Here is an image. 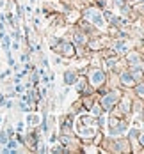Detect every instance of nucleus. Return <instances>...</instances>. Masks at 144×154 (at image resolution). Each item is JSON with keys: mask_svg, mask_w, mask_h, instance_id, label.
<instances>
[{"mask_svg": "<svg viewBox=\"0 0 144 154\" xmlns=\"http://www.w3.org/2000/svg\"><path fill=\"white\" fill-rule=\"evenodd\" d=\"M14 129L16 131H20V133H23V129H25V122H23V121H18L16 126H14Z\"/></svg>", "mask_w": 144, "mask_h": 154, "instance_id": "28", "label": "nucleus"}, {"mask_svg": "<svg viewBox=\"0 0 144 154\" xmlns=\"http://www.w3.org/2000/svg\"><path fill=\"white\" fill-rule=\"evenodd\" d=\"M78 78V71H77V67H66L62 73V83L66 87H73V83H75V80Z\"/></svg>", "mask_w": 144, "mask_h": 154, "instance_id": "10", "label": "nucleus"}, {"mask_svg": "<svg viewBox=\"0 0 144 154\" xmlns=\"http://www.w3.org/2000/svg\"><path fill=\"white\" fill-rule=\"evenodd\" d=\"M2 122H4V119H2V115H0V128H2Z\"/></svg>", "mask_w": 144, "mask_h": 154, "instance_id": "33", "label": "nucleus"}, {"mask_svg": "<svg viewBox=\"0 0 144 154\" xmlns=\"http://www.w3.org/2000/svg\"><path fill=\"white\" fill-rule=\"evenodd\" d=\"M52 62L55 64V66H66L68 64V59H64V57H61V55H57V53H53V57H52Z\"/></svg>", "mask_w": 144, "mask_h": 154, "instance_id": "21", "label": "nucleus"}, {"mask_svg": "<svg viewBox=\"0 0 144 154\" xmlns=\"http://www.w3.org/2000/svg\"><path fill=\"white\" fill-rule=\"evenodd\" d=\"M39 115H37V112H29L27 113V119H25V126H29V128H36V126H39Z\"/></svg>", "mask_w": 144, "mask_h": 154, "instance_id": "12", "label": "nucleus"}, {"mask_svg": "<svg viewBox=\"0 0 144 154\" xmlns=\"http://www.w3.org/2000/svg\"><path fill=\"white\" fill-rule=\"evenodd\" d=\"M20 60L23 62V64H25V62H29V60H30V53H29V51H23V53H20Z\"/></svg>", "mask_w": 144, "mask_h": 154, "instance_id": "26", "label": "nucleus"}, {"mask_svg": "<svg viewBox=\"0 0 144 154\" xmlns=\"http://www.w3.org/2000/svg\"><path fill=\"white\" fill-rule=\"evenodd\" d=\"M121 94H123V89H107L103 94H100L96 99H98V103H100V106L101 110L105 112V113H110L114 106L119 103V99H121Z\"/></svg>", "mask_w": 144, "mask_h": 154, "instance_id": "3", "label": "nucleus"}, {"mask_svg": "<svg viewBox=\"0 0 144 154\" xmlns=\"http://www.w3.org/2000/svg\"><path fill=\"white\" fill-rule=\"evenodd\" d=\"M57 142H59V143H62L64 147L68 149V152H69V154L82 152V142H80V138L75 135V133H71V135L59 133V135H57Z\"/></svg>", "mask_w": 144, "mask_h": 154, "instance_id": "5", "label": "nucleus"}, {"mask_svg": "<svg viewBox=\"0 0 144 154\" xmlns=\"http://www.w3.org/2000/svg\"><path fill=\"white\" fill-rule=\"evenodd\" d=\"M7 140H9V137H7L5 129H4V128H0V147H2V145H5V143H7Z\"/></svg>", "mask_w": 144, "mask_h": 154, "instance_id": "22", "label": "nucleus"}, {"mask_svg": "<svg viewBox=\"0 0 144 154\" xmlns=\"http://www.w3.org/2000/svg\"><path fill=\"white\" fill-rule=\"evenodd\" d=\"M18 110H20V112H23V113H29V112H32V110H34V106L20 99V101H18Z\"/></svg>", "mask_w": 144, "mask_h": 154, "instance_id": "20", "label": "nucleus"}, {"mask_svg": "<svg viewBox=\"0 0 144 154\" xmlns=\"http://www.w3.org/2000/svg\"><path fill=\"white\" fill-rule=\"evenodd\" d=\"M139 143H141V147H142V152H144V131H141V133H139Z\"/></svg>", "mask_w": 144, "mask_h": 154, "instance_id": "30", "label": "nucleus"}, {"mask_svg": "<svg viewBox=\"0 0 144 154\" xmlns=\"http://www.w3.org/2000/svg\"><path fill=\"white\" fill-rule=\"evenodd\" d=\"M0 41H2V48H4V51H9V50H11V41H13V37H11L9 34H5Z\"/></svg>", "mask_w": 144, "mask_h": 154, "instance_id": "19", "label": "nucleus"}, {"mask_svg": "<svg viewBox=\"0 0 144 154\" xmlns=\"http://www.w3.org/2000/svg\"><path fill=\"white\" fill-rule=\"evenodd\" d=\"M52 51L57 53V55H61V57H64V59H68V60H73V59H75V45H73L71 39L66 37V35L61 37L59 45L53 48Z\"/></svg>", "mask_w": 144, "mask_h": 154, "instance_id": "6", "label": "nucleus"}, {"mask_svg": "<svg viewBox=\"0 0 144 154\" xmlns=\"http://www.w3.org/2000/svg\"><path fill=\"white\" fill-rule=\"evenodd\" d=\"M20 48H21V43L20 41H11V50H16L18 51Z\"/></svg>", "mask_w": 144, "mask_h": 154, "instance_id": "29", "label": "nucleus"}, {"mask_svg": "<svg viewBox=\"0 0 144 154\" xmlns=\"http://www.w3.org/2000/svg\"><path fill=\"white\" fill-rule=\"evenodd\" d=\"M4 129H5V133H7V137H9V138H11V137H14V133H16L14 126H11V124H7V126H5Z\"/></svg>", "mask_w": 144, "mask_h": 154, "instance_id": "23", "label": "nucleus"}, {"mask_svg": "<svg viewBox=\"0 0 144 154\" xmlns=\"http://www.w3.org/2000/svg\"><path fill=\"white\" fill-rule=\"evenodd\" d=\"M142 55L137 48H130L126 53L123 55V59L126 62V67L128 69H133V67H142Z\"/></svg>", "mask_w": 144, "mask_h": 154, "instance_id": "7", "label": "nucleus"}, {"mask_svg": "<svg viewBox=\"0 0 144 154\" xmlns=\"http://www.w3.org/2000/svg\"><path fill=\"white\" fill-rule=\"evenodd\" d=\"M11 75H13V69L9 67V69H5V71H2V73H0V80L4 82V80H7V78L11 76Z\"/></svg>", "mask_w": 144, "mask_h": 154, "instance_id": "24", "label": "nucleus"}, {"mask_svg": "<svg viewBox=\"0 0 144 154\" xmlns=\"http://www.w3.org/2000/svg\"><path fill=\"white\" fill-rule=\"evenodd\" d=\"M128 4H133V2H135V0H126Z\"/></svg>", "mask_w": 144, "mask_h": 154, "instance_id": "34", "label": "nucleus"}, {"mask_svg": "<svg viewBox=\"0 0 144 154\" xmlns=\"http://www.w3.org/2000/svg\"><path fill=\"white\" fill-rule=\"evenodd\" d=\"M141 119H144V108H142V112H141Z\"/></svg>", "mask_w": 144, "mask_h": 154, "instance_id": "32", "label": "nucleus"}, {"mask_svg": "<svg viewBox=\"0 0 144 154\" xmlns=\"http://www.w3.org/2000/svg\"><path fill=\"white\" fill-rule=\"evenodd\" d=\"M85 78H87V83L94 91L100 89V87H103V85H107V71L101 69V67H87Z\"/></svg>", "mask_w": 144, "mask_h": 154, "instance_id": "4", "label": "nucleus"}, {"mask_svg": "<svg viewBox=\"0 0 144 154\" xmlns=\"http://www.w3.org/2000/svg\"><path fill=\"white\" fill-rule=\"evenodd\" d=\"M61 37L62 35H57V34H52V35H48V46H50V50H53V48L59 45V41H61Z\"/></svg>", "mask_w": 144, "mask_h": 154, "instance_id": "17", "label": "nucleus"}, {"mask_svg": "<svg viewBox=\"0 0 144 154\" xmlns=\"http://www.w3.org/2000/svg\"><path fill=\"white\" fill-rule=\"evenodd\" d=\"M68 92H69V87H66V85H64V87H62V91L59 92V101H61V103L64 101V97L68 96Z\"/></svg>", "mask_w": 144, "mask_h": 154, "instance_id": "25", "label": "nucleus"}, {"mask_svg": "<svg viewBox=\"0 0 144 154\" xmlns=\"http://www.w3.org/2000/svg\"><path fill=\"white\" fill-rule=\"evenodd\" d=\"M130 73H132V76H133V80H135V82H141V80L144 78L142 67H133V69H130Z\"/></svg>", "mask_w": 144, "mask_h": 154, "instance_id": "18", "label": "nucleus"}, {"mask_svg": "<svg viewBox=\"0 0 144 154\" xmlns=\"http://www.w3.org/2000/svg\"><path fill=\"white\" fill-rule=\"evenodd\" d=\"M135 2H144V0H135ZM135 2H133V4H135Z\"/></svg>", "mask_w": 144, "mask_h": 154, "instance_id": "35", "label": "nucleus"}, {"mask_svg": "<svg viewBox=\"0 0 144 154\" xmlns=\"http://www.w3.org/2000/svg\"><path fill=\"white\" fill-rule=\"evenodd\" d=\"M29 2H30V4H34V2H36V0H29Z\"/></svg>", "mask_w": 144, "mask_h": 154, "instance_id": "36", "label": "nucleus"}, {"mask_svg": "<svg viewBox=\"0 0 144 154\" xmlns=\"http://www.w3.org/2000/svg\"><path fill=\"white\" fill-rule=\"evenodd\" d=\"M142 108H144V99L132 96V119L139 121V119H141V112H142Z\"/></svg>", "mask_w": 144, "mask_h": 154, "instance_id": "11", "label": "nucleus"}, {"mask_svg": "<svg viewBox=\"0 0 144 154\" xmlns=\"http://www.w3.org/2000/svg\"><path fill=\"white\" fill-rule=\"evenodd\" d=\"M82 112H85V110H84V106H82L80 97H78V99H75V101L69 105V108H68V113H71L73 117H75V115H78V113H82Z\"/></svg>", "mask_w": 144, "mask_h": 154, "instance_id": "13", "label": "nucleus"}, {"mask_svg": "<svg viewBox=\"0 0 144 154\" xmlns=\"http://www.w3.org/2000/svg\"><path fill=\"white\" fill-rule=\"evenodd\" d=\"M80 16H82L85 21H89L91 25H94L100 32H107V27H109V25H107V21H105V18H103L101 9L96 7L94 4H85V5L80 9Z\"/></svg>", "mask_w": 144, "mask_h": 154, "instance_id": "2", "label": "nucleus"}, {"mask_svg": "<svg viewBox=\"0 0 144 154\" xmlns=\"http://www.w3.org/2000/svg\"><path fill=\"white\" fill-rule=\"evenodd\" d=\"M126 4V0H112V7L114 9H117V7H121V5H125Z\"/></svg>", "mask_w": 144, "mask_h": 154, "instance_id": "27", "label": "nucleus"}, {"mask_svg": "<svg viewBox=\"0 0 144 154\" xmlns=\"http://www.w3.org/2000/svg\"><path fill=\"white\" fill-rule=\"evenodd\" d=\"M132 96L144 99V78L141 80V82H137V83L133 85V89H132Z\"/></svg>", "mask_w": 144, "mask_h": 154, "instance_id": "14", "label": "nucleus"}, {"mask_svg": "<svg viewBox=\"0 0 144 154\" xmlns=\"http://www.w3.org/2000/svg\"><path fill=\"white\" fill-rule=\"evenodd\" d=\"M5 99H7V96H5V94H2V92H0V108L4 106V103H5Z\"/></svg>", "mask_w": 144, "mask_h": 154, "instance_id": "31", "label": "nucleus"}, {"mask_svg": "<svg viewBox=\"0 0 144 154\" xmlns=\"http://www.w3.org/2000/svg\"><path fill=\"white\" fill-rule=\"evenodd\" d=\"M117 82H119V89H123V91H132L133 85L137 83V82L133 80V76H132V73H130L128 67L117 71Z\"/></svg>", "mask_w": 144, "mask_h": 154, "instance_id": "9", "label": "nucleus"}, {"mask_svg": "<svg viewBox=\"0 0 144 154\" xmlns=\"http://www.w3.org/2000/svg\"><path fill=\"white\" fill-rule=\"evenodd\" d=\"M87 112H89L91 115H94V117H98V115H101V113H105V112L101 110V106H100V103H98V99H96L94 103H93V106L89 108Z\"/></svg>", "mask_w": 144, "mask_h": 154, "instance_id": "16", "label": "nucleus"}, {"mask_svg": "<svg viewBox=\"0 0 144 154\" xmlns=\"http://www.w3.org/2000/svg\"><path fill=\"white\" fill-rule=\"evenodd\" d=\"M100 152H112V154H132L130 151V142L125 135L121 137H105L98 143Z\"/></svg>", "mask_w": 144, "mask_h": 154, "instance_id": "1", "label": "nucleus"}, {"mask_svg": "<svg viewBox=\"0 0 144 154\" xmlns=\"http://www.w3.org/2000/svg\"><path fill=\"white\" fill-rule=\"evenodd\" d=\"M73 124H75V117L66 112L57 119V131L64 133V135H71V133H75L73 131Z\"/></svg>", "mask_w": 144, "mask_h": 154, "instance_id": "8", "label": "nucleus"}, {"mask_svg": "<svg viewBox=\"0 0 144 154\" xmlns=\"http://www.w3.org/2000/svg\"><path fill=\"white\" fill-rule=\"evenodd\" d=\"M29 76H30V82L32 87H39V83H41V76H39V73H37V69H34V71H30L29 73Z\"/></svg>", "mask_w": 144, "mask_h": 154, "instance_id": "15", "label": "nucleus"}]
</instances>
